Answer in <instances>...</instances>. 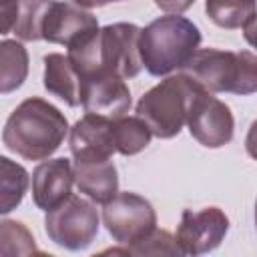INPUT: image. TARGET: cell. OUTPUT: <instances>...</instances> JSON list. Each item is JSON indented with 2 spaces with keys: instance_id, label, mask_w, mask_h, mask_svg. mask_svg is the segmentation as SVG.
Masks as SVG:
<instances>
[{
  "instance_id": "obj_9",
  "label": "cell",
  "mask_w": 257,
  "mask_h": 257,
  "mask_svg": "<svg viewBox=\"0 0 257 257\" xmlns=\"http://www.w3.org/2000/svg\"><path fill=\"white\" fill-rule=\"evenodd\" d=\"M229 231V217L219 207L199 211L185 209L177 227V247L181 255H203L215 251Z\"/></svg>"
},
{
  "instance_id": "obj_3",
  "label": "cell",
  "mask_w": 257,
  "mask_h": 257,
  "mask_svg": "<svg viewBox=\"0 0 257 257\" xmlns=\"http://www.w3.org/2000/svg\"><path fill=\"white\" fill-rule=\"evenodd\" d=\"M201 30L181 14H165L141 28L139 54L143 68L153 76L181 70L201 46Z\"/></svg>"
},
{
  "instance_id": "obj_12",
  "label": "cell",
  "mask_w": 257,
  "mask_h": 257,
  "mask_svg": "<svg viewBox=\"0 0 257 257\" xmlns=\"http://www.w3.org/2000/svg\"><path fill=\"white\" fill-rule=\"evenodd\" d=\"M74 185L72 163L64 157L48 159L32 171V201L40 211H50L60 205Z\"/></svg>"
},
{
  "instance_id": "obj_8",
  "label": "cell",
  "mask_w": 257,
  "mask_h": 257,
  "mask_svg": "<svg viewBox=\"0 0 257 257\" xmlns=\"http://www.w3.org/2000/svg\"><path fill=\"white\" fill-rule=\"evenodd\" d=\"M185 124L189 126L191 137L207 149H221L229 145L235 135L231 108L205 88H199L193 96Z\"/></svg>"
},
{
  "instance_id": "obj_17",
  "label": "cell",
  "mask_w": 257,
  "mask_h": 257,
  "mask_svg": "<svg viewBox=\"0 0 257 257\" xmlns=\"http://www.w3.org/2000/svg\"><path fill=\"white\" fill-rule=\"evenodd\" d=\"M28 50L18 40H0V94L18 90L28 76Z\"/></svg>"
},
{
  "instance_id": "obj_2",
  "label": "cell",
  "mask_w": 257,
  "mask_h": 257,
  "mask_svg": "<svg viewBox=\"0 0 257 257\" xmlns=\"http://www.w3.org/2000/svg\"><path fill=\"white\" fill-rule=\"evenodd\" d=\"M68 135V120L52 102L30 96L6 118L2 143L26 161H44L60 149Z\"/></svg>"
},
{
  "instance_id": "obj_1",
  "label": "cell",
  "mask_w": 257,
  "mask_h": 257,
  "mask_svg": "<svg viewBox=\"0 0 257 257\" xmlns=\"http://www.w3.org/2000/svg\"><path fill=\"white\" fill-rule=\"evenodd\" d=\"M141 28L133 22H114L68 46V60L80 80L94 74L135 78L143 70L139 54Z\"/></svg>"
},
{
  "instance_id": "obj_23",
  "label": "cell",
  "mask_w": 257,
  "mask_h": 257,
  "mask_svg": "<svg viewBox=\"0 0 257 257\" xmlns=\"http://www.w3.org/2000/svg\"><path fill=\"white\" fill-rule=\"evenodd\" d=\"M20 0H0V34L12 32L18 18Z\"/></svg>"
},
{
  "instance_id": "obj_20",
  "label": "cell",
  "mask_w": 257,
  "mask_h": 257,
  "mask_svg": "<svg viewBox=\"0 0 257 257\" xmlns=\"http://www.w3.org/2000/svg\"><path fill=\"white\" fill-rule=\"evenodd\" d=\"M54 0H20L18 18L12 28L18 40L34 42L42 40V22Z\"/></svg>"
},
{
  "instance_id": "obj_26",
  "label": "cell",
  "mask_w": 257,
  "mask_h": 257,
  "mask_svg": "<svg viewBox=\"0 0 257 257\" xmlns=\"http://www.w3.org/2000/svg\"><path fill=\"white\" fill-rule=\"evenodd\" d=\"M108 2H122V0H100V6H104V4H108Z\"/></svg>"
},
{
  "instance_id": "obj_21",
  "label": "cell",
  "mask_w": 257,
  "mask_h": 257,
  "mask_svg": "<svg viewBox=\"0 0 257 257\" xmlns=\"http://www.w3.org/2000/svg\"><path fill=\"white\" fill-rule=\"evenodd\" d=\"M40 253L30 229L16 219L0 221V257Z\"/></svg>"
},
{
  "instance_id": "obj_10",
  "label": "cell",
  "mask_w": 257,
  "mask_h": 257,
  "mask_svg": "<svg viewBox=\"0 0 257 257\" xmlns=\"http://www.w3.org/2000/svg\"><path fill=\"white\" fill-rule=\"evenodd\" d=\"M100 26L96 16L86 8H80L74 2L54 0L42 22V40L68 48L78 40L90 36Z\"/></svg>"
},
{
  "instance_id": "obj_16",
  "label": "cell",
  "mask_w": 257,
  "mask_h": 257,
  "mask_svg": "<svg viewBox=\"0 0 257 257\" xmlns=\"http://www.w3.org/2000/svg\"><path fill=\"white\" fill-rule=\"evenodd\" d=\"M205 12L213 24L227 30H245L251 42L255 22V0H205Z\"/></svg>"
},
{
  "instance_id": "obj_5",
  "label": "cell",
  "mask_w": 257,
  "mask_h": 257,
  "mask_svg": "<svg viewBox=\"0 0 257 257\" xmlns=\"http://www.w3.org/2000/svg\"><path fill=\"white\" fill-rule=\"evenodd\" d=\"M199 88L201 86L183 72L167 76L139 98L135 112L145 120L153 137L173 139L183 131L191 100Z\"/></svg>"
},
{
  "instance_id": "obj_14",
  "label": "cell",
  "mask_w": 257,
  "mask_h": 257,
  "mask_svg": "<svg viewBox=\"0 0 257 257\" xmlns=\"http://www.w3.org/2000/svg\"><path fill=\"white\" fill-rule=\"evenodd\" d=\"M74 183L92 203L104 205L118 191V173L110 159H74Z\"/></svg>"
},
{
  "instance_id": "obj_19",
  "label": "cell",
  "mask_w": 257,
  "mask_h": 257,
  "mask_svg": "<svg viewBox=\"0 0 257 257\" xmlns=\"http://www.w3.org/2000/svg\"><path fill=\"white\" fill-rule=\"evenodd\" d=\"M151 131L145 124L143 118L139 116H118L112 118V141H114V151L133 157L141 151H145L151 143Z\"/></svg>"
},
{
  "instance_id": "obj_22",
  "label": "cell",
  "mask_w": 257,
  "mask_h": 257,
  "mask_svg": "<svg viewBox=\"0 0 257 257\" xmlns=\"http://www.w3.org/2000/svg\"><path fill=\"white\" fill-rule=\"evenodd\" d=\"M122 253L128 255H181L175 237L165 229H153L143 239L126 245Z\"/></svg>"
},
{
  "instance_id": "obj_6",
  "label": "cell",
  "mask_w": 257,
  "mask_h": 257,
  "mask_svg": "<svg viewBox=\"0 0 257 257\" xmlns=\"http://www.w3.org/2000/svg\"><path fill=\"white\" fill-rule=\"evenodd\" d=\"M98 223L100 217L94 203L72 193L60 205L46 211L44 217L48 239L66 251L86 249L98 235Z\"/></svg>"
},
{
  "instance_id": "obj_24",
  "label": "cell",
  "mask_w": 257,
  "mask_h": 257,
  "mask_svg": "<svg viewBox=\"0 0 257 257\" xmlns=\"http://www.w3.org/2000/svg\"><path fill=\"white\" fill-rule=\"evenodd\" d=\"M153 2L157 8H161L167 14H183L195 4V0H153Z\"/></svg>"
},
{
  "instance_id": "obj_7",
  "label": "cell",
  "mask_w": 257,
  "mask_h": 257,
  "mask_svg": "<svg viewBox=\"0 0 257 257\" xmlns=\"http://www.w3.org/2000/svg\"><path fill=\"white\" fill-rule=\"evenodd\" d=\"M102 223L118 245H131L157 227V213L149 199L122 191L102 205Z\"/></svg>"
},
{
  "instance_id": "obj_11",
  "label": "cell",
  "mask_w": 257,
  "mask_h": 257,
  "mask_svg": "<svg viewBox=\"0 0 257 257\" xmlns=\"http://www.w3.org/2000/svg\"><path fill=\"white\" fill-rule=\"evenodd\" d=\"M80 104L84 112L118 118L128 112L133 98L124 78L114 74H94L80 80Z\"/></svg>"
},
{
  "instance_id": "obj_25",
  "label": "cell",
  "mask_w": 257,
  "mask_h": 257,
  "mask_svg": "<svg viewBox=\"0 0 257 257\" xmlns=\"http://www.w3.org/2000/svg\"><path fill=\"white\" fill-rule=\"evenodd\" d=\"M80 8H100V0H72Z\"/></svg>"
},
{
  "instance_id": "obj_15",
  "label": "cell",
  "mask_w": 257,
  "mask_h": 257,
  "mask_svg": "<svg viewBox=\"0 0 257 257\" xmlns=\"http://www.w3.org/2000/svg\"><path fill=\"white\" fill-rule=\"evenodd\" d=\"M44 88L68 106L80 104V78L68 56L50 52L44 56Z\"/></svg>"
},
{
  "instance_id": "obj_18",
  "label": "cell",
  "mask_w": 257,
  "mask_h": 257,
  "mask_svg": "<svg viewBox=\"0 0 257 257\" xmlns=\"http://www.w3.org/2000/svg\"><path fill=\"white\" fill-rule=\"evenodd\" d=\"M28 183V171L20 163L0 155V215H8L22 203Z\"/></svg>"
},
{
  "instance_id": "obj_13",
  "label": "cell",
  "mask_w": 257,
  "mask_h": 257,
  "mask_svg": "<svg viewBox=\"0 0 257 257\" xmlns=\"http://www.w3.org/2000/svg\"><path fill=\"white\" fill-rule=\"evenodd\" d=\"M72 159H110L114 151L112 118L86 112L78 118L68 135Z\"/></svg>"
},
{
  "instance_id": "obj_4",
  "label": "cell",
  "mask_w": 257,
  "mask_h": 257,
  "mask_svg": "<svg viewBox=\"0 0 257 257\" xmlns=\"http://www.w3.org/2000/svg\"><path fill=\"white\" fill-rule=\"evenodd\" d=\"M207 92L253 94L257 90V56L251 50L197 48L181 68Z\"/></svg>"
}]
</instances>
